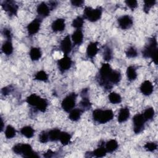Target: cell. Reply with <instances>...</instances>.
I'll return each mask as SVG.
<instances>
[{"label":"cell","instance_id":"6da1fadb","mask_svg":"<svg viewBox=\"0 0 158 158\" xmlns=\"http://www.w3.org/2000/svg\"><path fill=\"white\" fill-rule=\"evenodd\" d=\"M143 56L145 58H151L155 64H157V43L156 38L152 37L149 39L142 51Z\"/></svg>","mask_w":158,"mask_h":158},{"label":"cell","instance_id":"7a4b0ae2","mask_svg":"<svg viewBox=\"0 0 158 158\" xmlns=\"http://www.w3.org/2000/svg\"><path fill=\"white\" fill-rule=\"evenodd\" d=\"M112 71V69L110 65L107 63L103 64L99 71L98 81L101 85L107 89H110L112 87V85L108 81L109 76Z\"/></svg>","mask_w":158,"mask_h":158},{"label":"cell","instance_id":"3957f363","mask_svg":"<svg viewBox=\"0 0 158 158\" xmlns=\"http://www.w3.org/2000/svg\"><path fill=\"white\" fill-rule=\"evenodd\" d=\"M114 112L110 109L102 110L99 109L93 110L92 117L93 120L101 124L106 123L114 118Z\"/></svg>","mask_w":158,"mask_h":158},{"label":"cell","instance_id":"277c9868","mask_svg":"<svg viewBox=\"0 0 158 158\" xmlns=\"http://www.w3.org/2000/svg\"><path fill=\"white\" fill-rule=\"evenodd\" d=\"M83 16L90 22H96L99 20L102 16V9L101 7L93 9L91 7H85Z\"/></svg>","mask_w":158,"mask_h":158},{"label":"cell","instance_id":"5b68a950","mask_svg":"<svg viewBox=\"0 0 158 158\" xmlns=\"http://www.w3.org/2000/svg\"><path fill=\"white\" fill-rule=\"evenodd\" d=\"M77 95L75 93H72L68 94L62 101L61 106L64 110L65 112H70L72 110L76 103Z\"/></svg>","mask_w":158,"mask_h":158},{"label":"cell","instance_id":"8992f818","mask_svg":"<svg viewBox=\"0 0 158 158\" xmlns=\"http://www.w3.org/2000/svg\"><path fill=\"white\" fill-rule=\"evenodd\" d=\"M146 120L142 114H137L133 118V130L136 134L141 133L144 128V125Z\"/></svg>","mask_w":158,"mask_h":158},{"label":"cell","instance_id":"52a82bcc","mask_svg":"<svg viewBox=\"0 0 158 158\" xmlns=\"http://www.w3.org/2000/svg\"><path fill=\"white\" fill-rule=\"evenodd\" d=\"M1 6L3 9L9 14V15H15L17 13L19 7L13 1H4L1 3Z\"/></svg>","mask_w":158,"mask_h":158},{"label":"cell","instance_id":"ba28073f","mask_svg":"<svg viewBox=\"0 0 158 158\" xmlns=\"http://www.w3.org/2000/svg\"><path fill=\"white\" fill-rule=\"evenodd\" d=\"M12 150L14 153L22 155V156L24 157L27 154L32 151V148L28 144L19 143L13 146Z\"/></svg>","mask_w":158,"mask_h":158},{"label":"cell","instance_id":"9c48e42d","mask_svg":"<svg viewBox=\"0 0 158 158\" xmlns=\"http://www.w3.org/2000/svg\"><path fill=\"white\" fill-rule=\"evenodd\" d=\"M72 61L71 59L67 56H64L57 62L58 67L61 72H64L70 69L72 66Z\"/></svg>","mask_w":158,"mask_h":158},{"label":"cell","instance_id":"30bf717a","mask_svg":"<svg viewBox=\"0 0 158 158\" xmlns=\"http://www.w3.org/2000/svg\"><path fill=\"white\" fill-rule=\"evenodd\" d=\"M119 27L123 29L126 30L130 28L133 25V19L128 15H122L117 20Z\"/></svg>","mask_w":158,"mask_h":158},{"label":"cell","instance_id":"8fae6325","mask_svg":"<svg viewBox=\"0 0 158 158\" xmlns=\"http://www.w3.org/2000/svg\"><path fill=\"white\" fill-rule=\"evenodd\" d=\"M60 48L65 56H67L72 51V42L69 35H67L60 42Z\"/></svg>","mask_w":158,"mask_h":158},{"label":"cell","instance_id":"7c38bea8","mask_svg":"<svg viewBox=\"0 0 158 158\" xmlns=\"http://www.w3.org/2000/svg\"><path fill=\"white\" fill-rule=\"evenodd\" d=\"M41 20L40 19H35L27 25V31L29 35H33L38 33L40 28Z\"/></svg>","mask_w":158,"mask_h":158},{"label":"cell","instance_id":"4fadbf2b","mask_svg":"<svg viewBox=\"0 0 158 158\" xmlns=\"http://www.w3.org/2000/svg\"><path fill=\"white\" fill-rule=\"evenodd\" d=\"M88 89H83L81 91V100L80 102V105L81 107V109L84 110L89 109L91 107V103L89 101V99L88 97Z\"/></svg>","mask_w":158,"mask_h":158},{"label":"cell","instance_id":"5bb4252c","mask_svg":"<svg viewBox=\"0 0 158 158\" xmlns=\"http://www.w3.org/2000/svg\"><path fill=\"white\" fill-rule=\"evenodd\" d=\"M153 85L149 80L144 81L140 86V91L141 93L145 96L150 95L153 91Z\"/></svg>","mask_w":158,"mask_h":158},{"label":"cell","instance_id":"9a60e30c","mask_svg":"<svg viewBox=\"0 0 158 158\" xmlns=\"http://www.w3.org/2000/svg\"><path fill=\"white\" fill-rule=\"evenodd\" d=\"M51 28H52V30L55 32L62 31L65 28V20L61 18L56 19L52 22Z\"/></svg>","mask_w":158,"mask_h":158},{"label":"cell","instance_id":"2e32d148","mask_svg":"<svg viewBox=\"0 0 158 158\" xmlns=\"http://www.w3.org/2000/svg\"><path fill=\"white\" fill-rule=\"evenodd\" d=\"M38 14L41 17H46L49 15L50 13V8L45 3L41 2L40 3L36 9Z\"/></svg>","mask_w":158,"mask_h":158},{"label":"cell","instance_id":"e0dca14e","mask_svg":"<svg viewBox=\"0 0 158 158\" xmlns=\"http://www.w3.org/2000/svg\"><path fill=\"white\" fill-rule=\"evenodd\" d=\"M99 49L98 48L97 42L90 43L86 48V54L88 57L93 58L98 53Z\"/></svg>","mask_w":158,"mask_h":158},{"label":"cell","instance_id":"ac0fdd59","mask_svg":"<svg viewBox=\"0 0 158 158\" xmlns=\"http://www.w3.org/2000/svg\"><path fill=\"white\" fill-rule=\"evenodd\" d=\"M129 117H130L129 109L127 107H122L118 112V118H117L118 122L119 123L125 122V121H127Z\"/></svg>","mask_w":158,"mask_h":158},{"label":"cell","instance_id":"d6986e66","mask_svg":"<svg viewBox=\"0 0 158 158\" xmlns=\"http://www.w3.org/2000/svg\"><path fill=\"white\" fill-rule=\"evenodd\" d=\"M83 40V34L81 30H76L72 35V40L76 45H80L82 43Z\"/></svg>","mask_w":158,"mask_h":158},{"label":"cell","instance_id":"ffe728a7","mask_svg":"<svg viewBox=\"0 0 158 158\" xmlns=\"http://www.w3.org/2000/svg\"><path fill=\"white\" fill-rule=\"evenodd\" d=\"M120 80H121V74L120 72L117 70H112L108 78V81L112 85L118 83Z\"/></svg>","mask_w":158,"mask_h":158},{"label":"cell","instance_id":"44dd1931","mask_svg":"<svg viewBox=\"0 0 158 158\" xmlns=\"http://www.w3.org/2000/svg\"><path fill=\"white\" fill-rule=\"evenodd\" d=\"M83 112V110L81 109H78V108L73 109L72 110L70 111L69 118L72 121H73V122L78 121L80 118Z\"/></svg>","mask_w":158,"mask_h":158},{"label":"cell","instance_id":"7402d4cb","mask_svg":"<svg viewBox=\"0 0 158 158\" xmlns=\"http://www.w3.org/2000/svg\"><path fill=\"white\" fill-rule=\"evenodd\" d=\"M42 56L41 51L40 48L36 47H32L30 51V57L33 61L39 60Z\"/></svg>","mask_w":158,"mask_h":158},{"label":"cell","instance_id":"603a6c76","mask_svg":"<svg viewBox=\"0 0 158 158\" xmlns=\"http://www.w3.org/2000/svg\"><path fill=\"white\" fill-rule=\"evenodd\" d=\"M2 51L6 55H10L13 52V46L10 40H7L2 45Z\"/></svg>","mask_w":158,"mask_h":158},{"label":"cell","instance_id":"cb8c5ba5","mask_svg":"<svg viewBox=\"0 0 158 158\" xmlns=\"http://www.w3.org/2000/svg\"><path fill=\"white\" fill-rule=\"evenodd\" d=\"M41 98L40 96H38L36 94H31V95L27 97L26 101L29 105L36 107V106L38 105V102H40Z\"/></svg>","mask_w":158,"mask_h":158},{"label":"cell","instance_id":"d4e9b609","mask_svg":"<svg viewBox=\"0 0 158 158\" xmlns=\"http://www.w3.org/2000/svg\"><path fill=\"white\" fill-rule=\"evenodd\" d=\"M118 144L115 139H110L106 143V149L107 152H112L118 148Z\"/></svg>","mask_w":158,"mask_h":158},{"label":"cell","instance_id":"484cf974","mask_svg":"<svg viewBox=\"0 0 158 158\" xmlns=\"http://www.w3.org/2000/svg\"><path fill=\"white\" fill-rule=\"evenodd\" d=\"M127 76L128 80L130 81H133L137 78V73L136 69L134 66H129L127 69Z\"/></svg>","mask_w":158,"mask_h":158},{"label":"cell","instance_id":"4316f807","mask_svg":"<svg viewBox=\"0 0 158 158\" xmlns=\"http://www.w3.org/2000/svg\"><path fill=\"white\" fill-rule=\"evenodd\" d=\"M20 132H21L22 135H23L26 138H31L34 135L35 130L30 126H25V127H23V128H22Z\"/></svg>","mask_w":158,"mask_h":158},{"label":"cell","instance_id":"83f0119b","mask_svg":"<svg viewBox=\"0 0 158 158\" xmlns=\"http://www.w3.org/2000/svg\"><path fill=\"white\" fill-rule=\"evenodd\" d=\"M60 130L57 128L52 129L48 131V135H49V141H56L59 140V136L60 135Z\"/></svg>","mask_w":158,"mask_h":158},{"label":"cell","instance_id":"f1b7e54d","mask_svg":"<svg viewBox=\"0 0 158 158\" xmlns=\"http://www.w3.org/2000/svg\"><path fill=\"white\" fill-rule=\"evenodd\" d=\"M107 151L106 149V148L104 147L103 144L99 146L97 149H96L93 152V156L96 157H102L106 155Z\"/></svg>","mask_w":158,"mask_h":158},{"label":"cell","instance_id":"f546056e","mask_svg":"<svg viewBox=\"0 0 158 158\" xmlns=\"http://www.w3.org/2000/svg\"><path fill=\"white\" fill-rule=\"evenodd\" d=\"M109 101L114 104H119L122 101V98L120 95L115 92H112L109 94Z\"/></svg>","mask_w":158,"mask_h":158},{"label":"cell","instance_id":"4dcf8cb0","mask_svg":"<svg viewBox=\"0 0 158 158\" xmlns=\"http://www.w3.org/2000/svg\"><path fill=\"white\" fill-rule=\"evenodd\" d=\"M71 139V136L67 132H62L60 133L59 140L63 145H67Z\"/></svg>","mask_w":158,"mask_h":158},{"label":"cell","instance_id":"1f68e13d","mask_svg":"<svg viewBox=\"0 0 158 158\" xmlns=\"http://www.w3.org/2000/svg\"><path fill=\"white\" fill-rule=\"evenodd\" d=\"M83 23H84L83 19L81 17L78 16L73 20L72 23V26L73 28H76L77 30H81V28L83 25Z\"/></svg>","mask_w":158,"mask_h":158},{"label":"cell","instance_id":"d6a6232c","mask_svg":"<svg viewBox=\"0 0 158 158\" xmlns=\"http://www.w3.org/2000/svg\"><path fill=\"white\" fill-rule=\"evenodd\" d=\"M16 135V130L11 125H7L5 130V136L7 139H11L14 138Z\"/></svg>","mask_w":158,"mask_h":158},{"label":"cell","instance_id":"836d02e7","mask_svg":"<svg viewBox=\"0 0 158 158\" xmlns=\"http://www.w3.org/2000/svg\"><path fill=\"white\" fill-rule=\"evenodd\" d=\"M35 79L36 80L41 81H47L48 80V75L44 70L38 71L35 75Z\"/></svg>","mask_w":158,"mask_h":158},{"label":"cell","instance_id":"e575fe53","mask_svg":"<svg viewBox=\"0 0 158 158\" xmlns=\"http://www.w3.org/2000/svg\"><path fill=\"white\" fill-rule=\"evenodd\" d=\"M48 106V103L47 100L43 98H41L38 105L36 106V108L40 112H44L47 109Z\"/></svg>","mask_w":158,"mask_h":158},{"label":"cell","instance_id":"d590c367","mask_svg":"<svg viewBox=\"0 0 158 158\" xmlns=\"http://www.w3.org/2000/svg\"><path fill=\"white\" fill-rule=\"evenodd\" d=\"M145 120L147 121L151 120L154 115V110L152 107H148L147 108L143 114H142Z\"/></svg>","mask_w":158,"mask_h":158},{"label":"cell","instance_id":"8d00e7d4","mask_svg":"<svg viewBox=\"0 0 158 158\" xmlns=\"http://www.w3.org/2000/svg\"><path fill=\"white\" fill-rule=\"evenodd\" d=\"M156 4L155 0H144L143 5V10L145 13H148L151 8Z\"/></svg>","mask_w":158,"mask_h":158},{"label":"cell","instance_id":"74e56055","mask_svg":"<svg viewBox=\"0 0 158 158\" xmlns=\"http://www.w3.org/2000/svg\"><path fill=\"white\" fill-rule=\"evenodd\" d=\"M125 54L127 57L134 58L138 56V52H137L136 49L134 47L130 46L127 49V51L125 52Z\"/></svg>","mask_w":158,"mask_h":158},{"label":"cell","instance_id":"f35d334b","mask_svg":"<svg viewBox=\"0 0 158 158\" xmlns=\"http://www.w3.org/2000/svg\"><path fill=\"white\" fill-rule=\"evenodd\" d=\"M112 57V52L111 49L106 46L104 49V52H103V59L106 61H109Z\"/></svg>","mask_w":158,"mask_h":158},{"label":"cell","instance_id":"ab89813d","mask_svg":"<svg viewBox=\"0 0 158 158\" xmlns=\"http://www.w3.org/2000/svg\"><path fill=\"white\" fill-rule=\"evenodd\" d=\"M145 149L149 152H153L157 149V144L154 142H148L144 146Z\"/></svg>","mask_w":158,"mask_h":158},{"label":"cell","instance_id":"60d3db41","mask_svg":"<svg viewBox=\"0 0 158 158\" xmlns=\"http://www.w3.org/2000/svg\"><path fill=\"white\" fill-rule=\"evenodd\" d=\"M39 140L42 143H47L49 140L48 132H46L45 131H42L39 136Z\"/></svg>","mask_w":158,"mask_h":158},{"label":"cell","instance_id":"b9f144b4","mask_svg":"<svg viewBox=\"0 0 158 158\" xmlns=\"http://www.w3.org/2000/svg\"><path fill=\"white\" fill-rule=\"evenodd\" d=\"M126 5L131 9H135L138 6V2L135 0H127L125 1Z\"/></svg>","mask_w":158,"mask_h":158},{"label":"cell","instance_id":"7bdbcfd3","mask_svg":"<svg viewBox=\"0 0 158 158\" xmlns=\"http://www.w3.org/2000/svg\"><path fill=\"white\" fill-rule=\"evenodd\" d=\"M2 34L4 35V37H6L7 39V40H11L12 35L11 31L9 28H4V30L2 31Z\"/></svg>","mask_w":158,"mask_h":158},{"label":"cell","instance_id":"ee69618b","mask_svg":"<svg viewBox=\"0 0 158 158\" xmlns=\"http://www.w3.org/2000/svg\"><path fill=\"white\" fill-rule=\"evenodd\" d=\"M70 2H71L72 5L76 6V7H80L84 3V1L82 0H72Z\"/></svg>","mask_w":158,"mask_h":158},{"label":"cell","instance_id":"f6af8a7d","mask_svg":"<svg viewBox=\"0 0 158 158\" xmlns=\"http://www.w3.org/2000/svg\"><path fill=\"white\" fill-rule=\"evenodd\" d=\"M11 91V89L10 88V87L8 86H6L2 88L1 89V93L4 96H6Z\"/></svg>","mask_w":158,"mask_h":158},{"label":"cell","instance_id":"bcb514c9","mask_svg":"<svg viewBox=\"0 0 158 158\" xmlns=\"http://www.w3.org/2000/svg\"><path fill=\"white\" fill-rule=\"evenodd\" d=\"M54 154V152L49 149V150H48L47 152H46L44 154V157H51L53 156Z\"/></svg>","mask_w":158,"mask_h":158},{"label":"cell","instance_id":"7dc6e473","mask_svg":"<svg viewBox=\"0 0 158 158\" xmlns=\"http://www.w3.org/2000/svg\"><path fill=\"white\" fill-rule=\"evenodd\" d=\"M49 4H50V5H49L50 7H49V8L51 9L55 8L56 6H57V2H56V1H51V2H49Z\"/></svg>","mask_w":158,"mask_h":158},{"label":"cell","instance_id":"c3c4849f","mask_svg":"<svg viewBox=\"0 0 158 158\" xmlns=\"http://www.w3.org/2000/svg\"><path fill=\"white\" fill-rule=\"evenodd\" d=\"M3 128H4V122H3L2 118H1V131H2Z\"/></svg>","mask_w":158,"mask_h":158}]
</instances>
